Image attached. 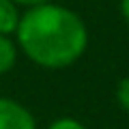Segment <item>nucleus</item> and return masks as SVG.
Listing matches in <instances>:
<instances>
[{
  "label": "nucleus",
  "instance_id": "obj_1",
  "mask_svg": "<svg viewBox=\"0 0 129 129\" xmlns=\"http://www.w3.org/2000/svg\"><path fill=\"white\" fill-rule=\"evenodd\" d=\"M17 50L43 69H67L88 47V28L69 7L41 5L26 9L15 30Z\"/></svg>",
  "mask_w": 129,
  "mask_h": 129
},
{
  "label": "nucleus",
  "instance_id": "obj_2",
  "mask_svg": "<svg viewBox=\"0 0 129 129\" xmlns=\"http://www.w3.org/2000/svg\"><path fill=\"white\" fill-rule=\"evenodd\" d=\"M0 129H37V120L24 103L0 97Z\"/></svg>",
  "mask_w": 129,
  "mask_h": 129
},
{
  "label": "nucleus",
  "instance_id": "obj_3",
  "mask_svg": "<svg viewBox=\"0 0 129 129\" xmlns=\"http://www.w3.org/2000/svg\"><path fill=\"white\" fill-rule=\"evenodd\" d=\"M19 19H22V13L13 0H0V35H7V37L15 35Z\"/></svg>",
  "mask_w": 129,
  "mask_h": 129
},
{
  "label": "nucleus",
  "instance_id": "obj_4",
  "mask_svg": "<svg viewBox=\"0 0 129 129\" xmlns=\"http://www.w3.org/2000/svg\"><path fill=\"white\" fill-rule=\"evenodd\" d=\"M17 60V43L7 35H0V75L9 73Z\"/></svg>",
  "mask_w": 129,
  "mask_h": 129
},
{
  "label": "nucleus",
  "instance_id": "obj_5",
  "mask_svg": "<svg viewBox=\"0 0 129 129\" xmlns=\"http://www.w3.org/2000/svg\"><path fill=\"white\" fill-rule=\"evenodd\" d=\"M116 101H118L120 110L129 114V75H125L116 86Z\"/></svg>",
  "mask_w": 129,
  "mask_h": 129
},
{
  "label": "nucleus",
  "instance_id": "obj_6",
  "mask_svg": "<svg viewBox=\"0 0 129 129\" xmlns=\"http://www.w3.org/2000/svg\"><path fill=\"white\" fill-rule=\"evenodd\" d=\"M45 129H86L78 118H71V116H62V118H56L47 125Z\"/></svg>",
  "mask_w": 129,
  "mask_h": 129
},
{
  "label": "nucleus",
  "instance_id": "obj_7",
  "mask_svg": "<svg viewBox=\"0 0 129 129\" xmlns=\"http://www.w3.org/2000/svg\"><path fill=\"white\" fill-rule=\"evenodd\" d=\"M19 9H35V7H41V5H50L54 0H13Z\"/></svg>",
  "mask_w": 129,
  "mask_h": 129
},
{
  "label": "nucleus",
  "instance_id": "obj_8",
  "mask_svg": "<svg viewBox=\"0 0 129 129\" xmlns=\"http://www.w3.org/2000/svg\"><path fill=\"white\" fill-rule=\"evenodd\" d=\"M120 15L129 26V0H120Z\"/></svg>",
  "mask_w": 129,
  "mask_h": 129
}]
</instances>
